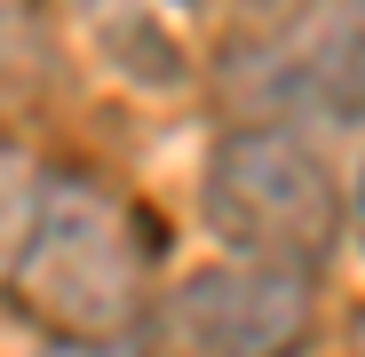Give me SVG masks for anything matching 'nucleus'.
<instances>
[{"label":"nucleus","instance_id":"1","mask_svg":"<svg viewBox=\"0 0 365 357\" xmlns=\"http://www.w3.org/2000/svg\"><path fill=\"white\" fill-rule=\"evenodd\" d=\"M16 310L64 341H119L151 318V238L143 214L96 175L40 183L32 230L9 270Z\"/></svg>","mask_w":365,"mask_h":357},{"label":"nucleus","instance_id":"2","mask_svg":"<svg viewBox=\"0 0 365 357\" xmlns=\"http://www.w3.org/2000/svg\"><path fill=\"white\" fill-rule=\"evenodd\" d=\"M199 222L222 254H255L286 270H318L341 247V183L310 128L294 119H247L222 128L199 175Z\"/></svg>","mask_w":365,"mask_h":357},{"label":"nucleus","instance_id":"3","mask_svg":"<svg viewBox=\"0 0 365 357\" xmlns=\"http://www.w3.org/2000/svg\"><path fill=\"white\" fill-rule=\"evenodd\" d=\"M302 326H310V270L255 262V254L191 270L182 286H167V302H151V318H143V333H159L167 349H207V357L294 349Z\"/></svg>","mask_w":365,"mask_h":357},{"label":"nucleus","instance_id":"4","mask_svg":"<svg viewBox=\"0 0 365 357\" xmlns=\"http://www.w3.org/2000/svg\"><path fill=\"white\" fill-rule=\"evenodd\" d=\"M238 88L294 128H365V0H302L278 32H262Z\"/></svg>","mask_w":365,"mask_h":357},{"label":"nucleus","instance_id":"5","mask_svg":"<svg viewBox=\"0 0 365 357\" xmlns=\"http://www.w3.org/2000/svg\"><path fill=\"white\" fill-rule=\"evenodd\" d=\"M40 80H48V40H40V24H32L24 9L0 0V111H9V103H32Z\"/></svg>","mask_w":365,"mask_h":357},{"label":"nucleus","instance_id":"6","mask_svg":"<svg viewBox=\"0 0 365 357\" xmlns=\"http://www.w3.org/2000/svg\"><path fill=\"white\" fill-rule=\"evenodd\" d=\"M32 207H40V167L16 143H0V286H9V270H16V247H24V230H32Z\"/></svg>","mask_w":365,"mask_h":357},{"label":"nucleus","instance_id":"7","mask_svg":"<svg viewBox=\"0 0 365 357\" xmlns=\"http://www.w3.org/2000/svg\"><path fill=\"white\" fill-rule=\"evenodd\" d=\"M159 9H175V16H191V24H222V32H247V40H262V32H278L302 0H159Z\"/></svg>","mask_w":365,"mask_h":357},{"label":"nucleus","instance_id":"8","mask_svg":"<svg viewBox=\"0 0 365 357\" xmlns=\"http://www.w3.org/2000/svg\"><path fill=\"white\" fill-rule=\"evenodd\" d=\"M341 230L357 238V254H365V159H357V175H349V191H341Z\"/></svg>","mask_w":365,"mask_h":357},{"label":"nucleus","instance_id":"9","mask_svg":"<svg viewBox=\"0 0 365 357\" xmlns=\"http://www.w3.org/2000/svg\"><path fill=\"white\" fill-rule=\"evenodd\" d=\"M357 349H365V318H357Z\"/></svg>","mask_w":365,"mask_h":357}]
</instances>
